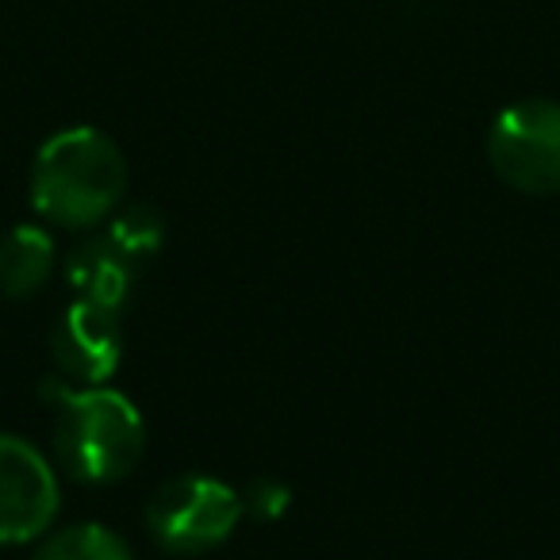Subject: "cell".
Segmentation results:
<instances>
[{
  "instance_id": "obj_7",
  "label": "cell",
  "mask_w": 560,
  "mask_h": 560,
  "mask_svg": "<svg viewBox=\"0 0 560 560\" xmlns=\"http://www.w3.org/2000/svg\"><path fill=\"white\" fill-rule=\"evenodd\" d=\"M139 269H142L139 261H131L108 234H101V238H89L85 246L73 249L70 265H66V277L78 289V300L119 312L127 304V296H131Z\"/></svg>"
},
{
  "instance_id": "obj_11",
  "label": "cell",
  "mask_w": 560,
  "mask_h": 560,
  "mask_svg": "<svg viewBox=\"0 0 560 560\" xmlns=\"http://www.w3.org/2000/svg\"><path fill=\"white\" fill-rule=\"evenodd\" d=\"M289 488L284 483H277V480H257V483H249V491H246V499H242V506H246L254 518H261V522H272V518H280V514L289 511Z\"/></svg>"
},
{
  "instance_id": "obj_5",
  "label": "cell",
  "mask_w": 560,
  "mask_h": 560,
  "mask_svg": "<svg viewBox=\"0 0 560 560\" xmlns=\"http://www.w3.org/2000/svg\"><path fill=\"white\" fill-rule=\"evenodd\" d=\"M58 511V480L24 438L0 434V545L39 537Z\"/></svg>"
},
{
  "instance_id": "obj_10",
  "label": "cell",
  "mask_w": 560,
  "mask_h": 560,
  "mask_svg": "<svg viewBox=\"0 0 560 560\" xmlns=\"http://www.w3.org/2000/svg\"><path fill=\"white\" fill-rule=\"evenodd\" d=\"M112 242H116L119 249H124L131 261H150V257L162 249V238H165V223L162 215H158L150 203H131L127 211H119L116 219H112L108 231Z\"/></svg>"
},
{
  "instance_id": "obj_9",
  "label": "cell",
  "mask_w": 560,
  "mask_h": 560,
  "mask_svg": "<svg viewBox=\"0 0 560 560\" xmlns=\"http://www.w3.org/2000/svg\"><path fill=\"white\" fill-rule=\"evenodd\" d=\"M35 560H131V549L108 526H70L50 537Z\"/></svg>"
},
{
  "instance_id": "obj_8",
  "label": "cell",
  "mask_w": 560,
  "mask_h": 560,
  "mask_svg": "<svg viewBox=\"0 0 560 560\" xmlns=\"http://www.w3.org/2000/svg\"><path fill=\"white\" fill-rule=\"evenodd\" d=\"M55 272V242L43 226H12L0 238V292L12 300H27L47 284Z\"/></svg>"
},
{
  "instance_id": "obj_2",
  "label": "cell",
  "mask_w": 560,
  "mask_h": 560,
  "mask_svg": "<svg viewBox=\"0 0 560 560\" xmlns=\"http://www.w3.org/2000/svg\"><path fill=\"white\" fill-rule=\"evenodd\" d=\"M58 399L55 450L66 472L81 483H116L139 465L147 430L135 404L108 388H66V381L47 384Z\"/></svg>"
},
{
  "instance_id": "obj_4",
  "label": "cell",
  "mask_w": 560,
  "mask_h": 560,
  "mask_svg": "<svg viewBox=\"0 0 560 560\" xmlns=\"http://www.w3.org/2000/svg\"><path fill=\"white\" fill-rule=\"evenodd\" d=\"M488 162L518 192H560V104L518 101L499 112L488 135Z\"/></svg>"
},
{
  "instance_id": "obj_1",
  "label": "cell",
  "mask_w": 560,
  "mask_h": 560,
  "mask_svg": "<svg viewBox=\"0 0 560 560\" xmlns=\"http://www.w3.org/2000/svg\"><path fill=\"white\" fill-rule=\"evenodd\" d=\"M127 192V162L96 127H70L43 142L32 170V203L58 226L101 223Z\"/></svg>"
},
{
  "instance_id": "obj_6",
  "label": "cell",
  "mask_w": 560,
  "mask_h": 560,
  "mask_svg": "<svg viewBox=\"0 0 560 560\" xmlns=\"http://www.w3.org/2000/svg\"><path fill=\"white\" fill-rule=\"evenodd\" d=\"M50 353L70 381L89 384V388L104 384L119 369V353H124L119 312L78 300L50 330Z\"/></svg>"
},
{
  "instance_id": "obj_3",
  "label": "cell",
  "mask_w": 560,
  "mask_h": 560,
  "mask_svg": "<svg viewBox=\"0 0 560 560\" xmlns=\"http://www.w3.org/2000/svg\"><path fill=\"white\" fill-rule=\"evenodd\" d=\"M234 488L211 476H173L154 491L147 506V529L170 552H208L231 537L242 518Z\"/></svg>"
}]
</instances>
